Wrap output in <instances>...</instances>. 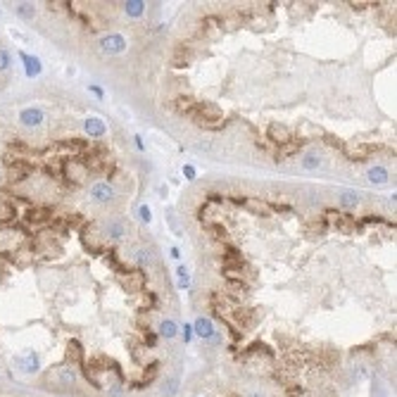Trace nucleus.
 I'll use <instances>...</instances> for the list:
<instances>
[{
  "label": "nucleus",
  "mask_w": 397,
  "mask_h": 397,
  "mask_svg": "<svg viewBox=\"0 0 397 397\" xmlns=\"http://www.w3.org/2000/svg\"><path fill=\"white\" fill-rule=\"evenodd\" d=\"M190 119L202 128H209V131H214V128H221L226 126V122H224V114H221V109L214 105V103H198L195 109H193V114H190Z\"/></svg>",
  "instance_id": "f257e3e1"
},
{
  "label": "nucleus",
  "mask_w": 397,
  "mask_h": 397,
  "mask_svg": "<svg viewBox=\"0 0 397 397\" xmlns=\"http://www.w3.org/2000/svg\"><path fill=\"white\" fill-rule=\"evenodd\" d=\"M324 219L328 226H335V231H340V233L350 235L357 231V219L352 217V214H347V212H340V209H326L324 212Z\"/></svg>",
  "instance_id": "f03ea898"
},
{
  "label": "nucleus",
  "mask_w": 397,
  "mask_h": 397,
  "mask_svg": "<svg viewBox=\"0 0 397 397\" xmlns=\"http://www.w3.org/2000/svg\"><path fill=\"white\" fill-rule=\"evenodd\" d=\"M119 283H122V288L128 290V293H143L145 283H147V276H145L143 269H128L126 273L119 276Z\"/></svg>",
  "instance_id": "7ed1b4c3"
},
{
  "label": "nucleus",
  "mask_w": 397,
  "mask_h": 397,
  "mask_svg": "<svg viewBox=\"0 0 397 397\" xmlns=\"http://www.w3.org/2000/svg\"><path fill=\"white\" fill-rule=\"evenodd\" d=\"M84 245L88 248V252H95V254H100V252H105V250H107L105 238L98 233V229H95V224H93V221H88V224L84 226Z\"/></svg>",
  "instance_id": "20e7f679"
},
{
  "label": "nucleus",
  "mask_w": 397,
  "mask_h": 397,
  "mask_svg": "<svg viewBox=\"0 0 397 397\" xmlns=\"http://www.w3.org/2000/svg\"><path fill=\"white\" fill-rule=\"evenodd\" d=\"M267 138H269V143H273V145H286V143H290L295 136H293V131H290L286 124L273 122V124H269V128H267Z\"/></svg>",
  "instance_id": "39448f33"
},
{
  "label": "nucleus",
  "mask_w": 397,
  "mask_h": 397,
  "mask_svg": "<svg viewBox=\"0 0 397 397\" xmlns=\"http://www.w3.org/2000/svg\"><path fill=\"white\" fill-rule=\"evenodd\" d=\"M240 205L250 212V214H257V217H271L273 214V209H271V205L267 200H259V198H243L240 200Z\"/></svg>",
  "instance_id": "423d86ee"
},
{
  "label": "nucleus",
  "mask_w": 397,
  "mask_h": 397,
  "mask_svg": "<svg viewBox=\"0 0 397 397\" xmlns=\"http://www.w3.org/2000/svg\"><path fill=\"white\" fill-rule=\"evenodd\" d=\"M64 174H67V179L72 183H84L86 176H88V169H86V164L81 160H67L64 162Z\"/></svg>",
  "instance_id": "0eeeda50"
},
{
  "label": "nucleus",
  "mask_w": 397,
  "mask_h": 397,
  "mask_svg": "<svg viewBox=\"0 0 397 397\" xmlns=\"http://www.w3.org/2000/svg\"><path fill=\"white\" fill-rule=\"evenodd\" d=\"M114 188L109 186L107 181H100V183H95L93 188H90V198L95 200V202H103V205H107V202H112L114 200Z\"/></svg>",
  "instance_id": "6e6552de"
},
{
  "label": "nucleus",
  "mask_w": 397,
  "mask_h": 397,
  "mask_svg": "<svg viewBox=\"0 0 397 397\" xmlns=\"http://www.w3.org/2000/svg\"><path fill=\"white\" fill-rule=\"evenodd\" d=\"M43 119H45V114H43V109H38V107H26V109L19 112V122H21L24 126L36 128L43 124Z\"/></svg>",
  "instance_id": "1a4fd4ad"
},
{
  "label": "nucleus",
  "mask_w": 397,
  "mask_h": 397,
  "mask_svg": "<svg viewBox=\"0 0 397 397\" xmlns=\"http://www.w3.org/2000/svg\"><path fill=\"white\" fill-rule=\"evenodd\" d=\"M378 150V145H371V143H361V145H357V147H347L345 145V155L350 157V160H357V162H361V160H366L369 155H374Z\"/></svg>",
  "instance_id": "9d476101"
},
{
  "label": "nucleus",
  "mask_w": 397,
  "mask_h": 397,
  "mask_svg": "<svg viewBox=\"0 0 397 397\" xmlns=\"http://www.w3.org/2000/svg\"><path fill=\"white\" fill-rule=\"evenodd\" d=\"M231 316H233V321L240 326V328H248V326L254 324L257 312H254V309H250V307H238V305H235V309H233V314H231ZM238 326H235V328H238Z\"/></svg>",
  "instance_id": "9b49d317"
},
{
  "label": "nucleus",
  "mask_w": 397,
  "mask_h": 397,
  "mask_svg": "<svg viewBox=\"0 0 397 397\" xmlns=\"http://www.w3.org/2000/svg\"><path fill=\"white\" fill-rule=\"evenodd\" d=\"M221 267L224 269H245L248 264H245V257L238 252L235 248H229L226 252H224V259H221Z\"/></svg>",
  "instance_id": "f8f14e48"
},
{
  "label": "nucleus",
  "mask_w": 397,
  "mask_h": 397,
  "mask_svg": "<svg viewBox=\"0 0 397 397\" xmlns=\"http://www.w3.org/2000/svg\"><path fill=\"white\" fill-rule=\"evenodd\" d=\"M302 143H305L302 138H300V141H297V138H293L290 143L278 145V147H276V152H273V160H276V162H281V160H286V157H290V155H297V152H300V147H302Z\"/></svg>",
  "instance_id": "ddd939ff"
},
{
  "label": "nucleus",
  "mask_w": 397,
  "mask_h": 397,
  "mask_svg": "<svg viewBox=\"0 0 397 397\" xmlns=\"http://www.w3.org/2000/svg\"><path fill=\"white\" fill-rule=\"evenodd\" d=\"M15 364L19 366V371H24V374H36L38 371V355L36 352H24L21 357L15 359Z\"/></svg>",
  "instance_id": "4468645a"
},
{
  "label": "nucleus",
  "mask_w": 397,
  "mask_h": 397,
  "mask_svg": "<svg viewBox=\"0 0 397 397\" xmlns=\"http://www.w3.org/2000/svg\"><path fill=\"white\" fill-rule=\"evenodd\" d=\"M176 67H186V64H190L193 62V48L188 45V43H179L176 45V50H174V60H171Z\"/></svg>",
  "instance_id": "2eb2a0df"
},
{
  "label": "nucleus",
  "mask_w": 397,
  "mask_h": 397,
  "mask_svg": "<svg viewBox=\"0 0 397 397\" xmlns=\"http://www.w3.org/2000/svg\"><path fill=\"white\" fill-rule=\"evenodd\" d=\"M100 48H103L105 53H122V50L126 48V41L119 36V34H109V36L103 38Z\"/></svg>",
  "instance_id": "dca6fc26"
},
{
  "label": "nucleus",
  "mask_w": 397,
  "mask_h": 397,
  "mask_svg": "<svg viewBox=\"0 0 397 397\" xmlns=\"http://www.w3.org/2000/svg\"><path fill=\"white\" fill-rule=\"evenodd\" d=\"M195 105H198V100H193L190 95H176V98H174V109H176L179 114H186V117L193 114Z\"/></svg>",
  "instance_id": "f3484780"
},
{
  "label": "nucleus",
  "mask_w": 397,
  "mask_h": 397,
  "mask_svg": "<svg viewBox=\"0 0 397 397\" xmlns=\"http://www.w3.org/2000/svg\"><path fill=\"white\" fill-rule=\"evenodd\" d=\"M160 376V364L157 361H152V364H147V369H145L143 374H141V378L136 380V388H143V385H150L152 380Z\"/></svg>",
  "instance_id": "a211bd4d"
},
{
  "label": "nucleus",
  "mask_w": 397,
  "mask_h": 397,
  "mask_svg": "<svg viewBox=\"0 0 397 397\" xmlns=\"http://www.w3.org/2000/svg\"><path fill=\"white\" fill-rule=\"evenodd\" d=\"M105 262H107V264H109V269H112V271H117L119 276H122V273H126V271H128L126 267L122 264V259H119V252H117L114 248H107V250H105Z\"/></svg>",
  "instance_id": "6ab92c4d"
},
{
  "label": "nucleus",
  "mask_w": 397,
  "mask_h": 397,
  "mask_svg": "<svg viewBox=\"0 0 397 397\" xmlns=\"http://www.w3.org/2000/svg\"><path fill=\"white\" fill-rule=\"evenodd\" d=\"M84 126L88 131V136H93V138H100V136H105V131H107V126H105L98 117H88V119L84 122Z\"/></svg>",
  "instance_id": "aec40b11"
},
{
  "label": "nucleus",
  "mask_w": 397,
  "mask_h": 397,
  "mask_svg": "<svg viewBox=\"0 0 397 397\" xmlns=\"http://www.w3.org/2000/svg\"><path fill=\"white\" fill-rule=\"evenodd\" d=\"M195 333H198L202 340H209L217 331H214V326H212V321L209 319H205V316H200L198 321H195Z\"/></svg>",
  "instance_id": "412c9836"
},
{
  "label": "nucleus",
  "mask_w": 397,
  "mask_h": 397,
  "mask_svg": "<svg viewBox=\"0 0 397 397\" xmlns=\"http://www.w3.org/2000/svg\"><path fill=\"white\" fill-rule=\"evenodd\" d=\"M19 57L24 60V69H26L29 76H38V74H41V62H38V57L26 55V53H19Z\"/></svg>",
  "instance_id": "4be33fe9"
},
{
  "label": "nucleus",
  "mask_w": 397,
  "mask_h": 397,
  "mask_svg": "<svg viewBox=\"0 0 397 397\" xmlns=\"http://www.w3.org/2000/svg\"><path fill=\"white\" fill-rule=\"evenodd\" d=\"M207 231H209V235H212L214 240H221V243H226V240H229V229H226L221 221L209 224V226H207Z\"/></svg>",
  "instance_id": "5701e85b"
},
{
  "label": "nucleus",
  "mask_w": 397,
  "mask_h": 397,
  "mask_svg": "<svg viewBox=\"0 0 397 397\" xmlns=\"http://www.w3.org/2000/svg\"><path fill=\"white\" fill-rule=\"evenodd\" d=\"M105 233L109 238H122V235L126 233V226L122 221H117V219H109L107 224H105Z\"/></svg>",
  "instance_id": "b1692460"
},
{
  "label": "nucleus",
  "mask_w": 397,
  "mask_h": 397,
  "mask_svg": "<svg viewBox=\"0 0 397 397\" xmlns=\"http://www.w3.org/2000/svg\"><path fill=\"white\" fill-rule=\"evenodd\" d=\"M67 357H69L72 361L84 364V347H81L79 340H69V345H67Z\"/></svg>",
  "instance_id": "393cba45"
},
{
  "label": "nucleus",
  "mask_w": 397,
  "mask_h": 397,
  "mask_svg": "<svg viewBox=\"0 0 397 397\" xmlns=\"http://www.w3.org/2000/svg\"><path fill=\"white\" fill-rule=\"evenodd\" d=\"M176 333H179V326L174 324L171 319H164L162 324H160V335H162V338L171 340V338H176Z\"/></svg>",
  "instance_id": "a878e982"
},
{
  "label": "nucleus",
  "mask_w": 397,
  "mask_h": 397,
  "mask_svg": "<svg viewBox=\"0 0 397 397\" xmlns=\"http://www.w3.org/2000/svg\"><path fill=\"white\" fill-rule=\"evenodd\" d=\"M157 307V295L155 293H150V290H143L141 293V309H147V312H152V309Z\"/></svg>",
  "instance_id": "bb28decb"
},
{
  "label": "nucleus",
  "mask_w": 397,
  "mask_h": 397,
  "mask_svg": "<svg viewBox=\"0 0 397 397\" xmlns=\"http://www.w3.org/2000/svg\"><path fill=\"white\" fill-rule=\"evenodd\" d=\"M366 176H369L371 183H385V181H388V169H383V167H371Z\"/></svg>",
  "instance_id": "cd10ccee"
},
{
  "label": "nucleus",
  "mask_w": 397,
  "mask_h": 397,
  "mask_svg": "<svg viewBox=\"0 0 397 397\" xmlns=\"http://www.w3.org/2000/svg\"><path fill=\"white\" fill-rule=\"evenodd\" d=\"M124 10H126L128 17H141V15L145 12V5L141 2V0H128L126 5H124Z\"/></svg>",
  "instance_id": "c85d7f7f"
},
{
  "label": "nucleus",
  "mask_w": 397,
  "mask_h": 397,
  "mask_svg": "<svg viewBox=\"0 0 397 397\" xmlns=\"http://www.w3.org/2000/svg\"><path fill=\"white\" fill-rule=\"evenodd\" d=\"M307 231H309V233H316V235H324L326 231H328V224H326L324 214H321L319 219H314V221L307 226Z\"/></svg>",
  "instance_id": "c756f323"
},
{
  "label": "nucleus",
  "mask_w": 397,
  "mask_h": 397,
  "mask_svg": "<svg viewBox=\"0 0 397 397\" xmlns=\"http://www.w3.org/2000/svg\"><path fill=\"white\" fill-rule=\"evenodd\" d=\"M34 12H36V10H34V5H31V2H19V5H17V15L21 19H31V17H34Z\"/></svg>",
  "instance_id": "7c9ffc66"
},
{
  "label": "nucleus",
  "mask_w": 397,
  "mask_h": 397,
  "mask_svg": "<svg viewBox=\"0 0 397 397\" xmlns=\"http://www.w3.org/2000/svg\"><path fill=\"white\" fill-rule=\"evenodd\" d=\"M340 202H343L345 207H357V202H359V198H357V193H352V190H347V193H343V195H340Z\"/></svg>",
  "instance_id": "2f4dec72"
},
{
  "label": "nucleus",
  "mask_w": 397,
  "mask_h": 397,
  "mask_svg": "<svg viewBox=\"0 0 397 397\" xmlns=\"http://www.w3.org/2000/svg\"><path fill=\"white\" fill-rule=\"evenodd\" d=\"M319 164H321V160H319L316 155H307V157L302 160V167H305V169H314V167H319Z\"/></svg>",
  "instance_id": "473e14b6"
},
{
  "label": "nucleus",
  "mask_w": 397,
  "mask_h": 397,
  "mask_svg": "<svg viewBox=\"0 0 397 397\" xmlns=\"http://www.w3.org/2000/svg\"><path fill=\"white\" fill-rule=\"evenodd\" d=\"M138 219L145 221V224H150L152 214H150V207H147V205H141V207H138Z\"/></svg>",
  "instance_id": "72a5a7b5"
},
{
  "label": "nucleus",
  "mask_w": 397,
  "mask_h": 397,
  "mask_svg": "<svg viewBox=\"0 0 397 397\" xmlns=\"http://www.w3.org/2000/svg\"><path fill=\"white\" fill-rule=\"evenodd\" d=\"M7 67H10V53L0 48V72H5Z\"/></svg>",
  "instance_id": "f704fd0d"
},
{
  "label": "nucleus",
  "mask_w": 397,
  "mask_h": 397,
  "mask_svg": "<svg viewBox=\"0 0 397 397\" xmlns=\"http://www.w3.org/2000/svg\"><path fill=\"white\" fill-rule=\"evenodd\" d=\"M271 209H273V212H293L290 205H271Z\"/></svg>",
  "instance_id": "c9c22d12"
},
{
  "label": "nucleus",
  "mask_w": 397,
  "mask_h": 397,
  "mask_svg": "<svg viewBox=\"0 0 397 397\" xmlns=\"http://www.w3.org/2000/svg\"><path fill=\"white\" fill-rule=\"evenodd\" d=\"M145 340H147V347H155V343H157V335L147 331V333H145Z\"/></svg>",
  "instance_id": "e433bc0d"
},
{
  "label": "nucleus",
  "mask_w": 397,
  "mask_h": 397,
  "mask_svg": "<svg viewBox=\"0 0 397 397\" xmlns=\"http://www.w3.org/2000/svg\"><path fill=\"white\" fill-rule=\"evenodd\" d=\"M183 174H186V179L188 181L195 179V169H193V167H183Z\"/></svg>",
  "instance_id": "4c0bfd02"
},
{
  "label": "nucleus",
  "mask_w": 397,
  "mask_h": 397,
  "mask_svg": "<svg viewBox=\"0 0 397 397\" xmlns=\"http://www.w3.org/2000/svg\"><path fill=\"white\" fill-rule=\"evenodd\" d=\"M138 259H141V262H145V264H147V262H150V254L145 252V250H141V252H138Z\"/></svg>",
  "instance_id": "58836bf2"
},
{
  "label": "nucleus",
  "mask_w": 397,
  "mask_h": 397,
  "mask_svg": "<svg viewBox=\"0 0 397 397\" xmlns=\"http://www.w3.org/2000/svg\"><path fill=\"white\" fill-rule=\"evenodd\" d=\"M90 90H93L98 98H103V88H98V86H90Z\"/></svg>",
  "instance_id": "ea45409f"
},
{
  "label": "nucleus",
  "mask_w": 397,
  "mask_h": 397,
  "mask_svg": "<svg viewBox=\"0 0 397 397\" xmlns=\"http://www.w3.org/2000/svg\"><path fill=\"white\" fill-rule=\"evenodd\" d=\"M252 397H259V395H252Z\"/></svg>",
  "instance_id": "a19ab883"
}]
</instances>
